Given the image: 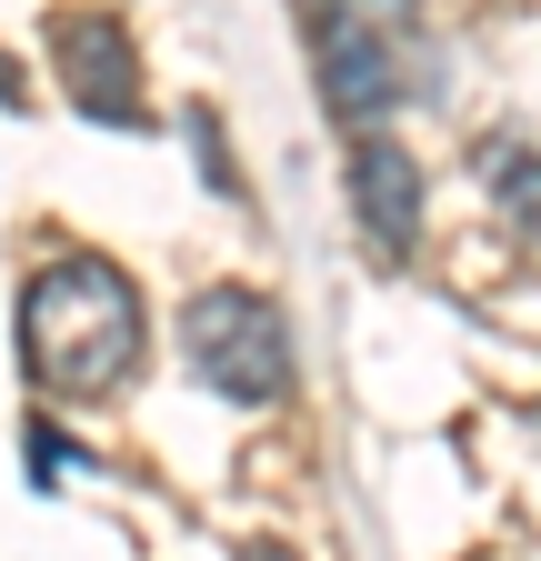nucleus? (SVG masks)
I'll return each mask as SVG.
<instances>
[{"label":"nucleus","mask_w":541,"mask_h":561,"mask_svg":"<svg viewBox=\"0 0 541 561\" xmlns=\"http://www.w3.org/2000/svg\"><path fill=\"white\" fill-rule=\"evenodd\" d=\"M141 291H130V271L71 251L50 261L31 291H21V362L50 401H101L141 371Z\"/></svg>","instance_id":"obj_1"},{"label":"nucleus","mask_w":541,"mask_h":561,"mask_svg":"<svg viewBox=\"0 0 541 561\" xmlns=\"http://www.w3.org/2000/svg\"><path fill=\"white\" fill-rule=\"evenodd\" d=\"M181 351H191V371L211 381L221 401H241V411L291 401V331H281V301L251 291V280H211V291L181 311Z\"/></svg>","instance_id":"obj_2"},{"label":"nucleus","mask_w":541,"mask_h":561,"mask_svg":"<svg viewBox=\"0 0 541 561\" xmlns=\"http://www.w3.org/2000/svg\"><path fill=\"white\" fill-rule=\"evenodd\" d=\"M311 60H321V91H331L342 121H381V111H401L422 91L412 81V41L361 21L352 0H311Z\"/></svg>","instance_id":"obj_3"},{"label":"nucleus","mask_w":541,"mask_h":561,"mask_svg":"<svg viewBox=\"0 0 541 561\" xmlns=\"http://www.w3.org/2000/svg\"><path fill=\"white\" fill-rule=\"evenodd\" d=\"M50 60H60V81H71V101L111 130H141L151 101H141V60H130L120 21L111 11H60L50 21Z\"/></svg>","instance_id":"obj_4"},{"label":"nucleus","mask_w":541,"mask_h":561,"mask_svg":"<svg viewBox=\"0 0 541 561\" xmlns=\"http://www.w3.org/2000/svg\"><path fill=\"white\" fill-rule=\"evenodd\" d=\"M352 210H361L371 251L401 261L422 241V161L401 151V140H361V151H352Z\"/></svg>","instance_id":"obj_5"},{"label":"nucleus","mask_w":541,"mask_h":561,"mask_svg":"<svg viewBox=\"0 0 541 561\" xmlns=\"http://www.w3.org/2000/svg\"><path fill=\"white\" fill-rule=\"evenodd\" d=\"M492 201H502V221L521 231V241H541V151H492Z\"/></svg>","instance_id":"obj_6"},{"label":"nucleus","mask_w":541,"mask_h":561,"mask_svg":"<svg viewBox=\"0 0 541 561\" xmlns=\"http://www.w3.org/2000/svg\"><path fill=\"white\" fill-rule=\"evenodd\" d=\"M21 101V70H11V50H0V111H11Z\"/></svg>","instance_id":"obj_7"},{"label":"nucleus","mask_w":541,"mask_h":561,"mask_svg":"<svg viewBox=\"0 0 541 561\" xmlns=\"http://www.w3.org/2000/svg\"><path fill=\"white\" fill-rule=\"evenodd\" d=\"M241 561H301V551H281V541H251V551H241Z\"/></svg>","instance_id":"obj_8"}]
</instances>
